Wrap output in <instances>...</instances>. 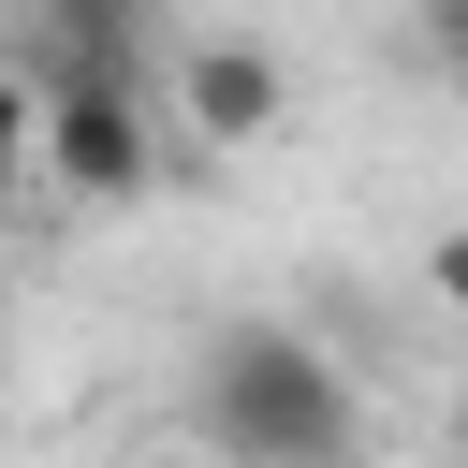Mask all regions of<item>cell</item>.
<instances>
[{
  "mask_svg": "<svg viewBox=\"0 0 468 468\" xmlns=\"http://www.w3.org/2000/svg\"><path fill=\"white\" fill-rule=\"evenodd\" d=\"M205 453L219 468H366V395L322 336L219 322L205 336Z\"/></svg>",
  "mask_w": 468,
  "mask_h": 468,
  "instance_id": "1",
  "label": "cell"
},
{
  "mask_svg": "<svg viewBox=\"0 0 468 468\" xmlns=\"http://www.w3.org/2000/svg\"><path fill=\"white\" fill-rule=\"evenodd\" d=\"M29 161L58 205H146L161 190V88L146 58H29Z\"/></svg>",
  "mask_w": 468,
  "mask_h": 468,
  "instance_id": "2",
  "label": "cell"
},
{
  "mask_svg": "<svg viewBox=\"0 0 468 468\" xmlns=\"http://www.w3.org/2000/svg\"><path fill=\"white\" fill-rule=\"evenodd\" d=\"M132 468H219V453H205V439H146Z\"/></svg>",
  "mask_w": 468,
  "mask_h": 468,
  "instance_id": "5",
  "label": "cell"
},
{
  "mask_svg": "<svg viewBox=\"0 0 468 468\" xmlns=\"http://www.w3.org/2000/svg\"><path fill=\"white\" fill-rule=\"evenodd\" d=\"M161 88V132L176 146H205V161H249V146H278V117H292V58L278 44H249V29H219V44H190L176 73H146Z\"/></svg>",
  "mask_w": 468,
  "mask_h": 468,
  "instance_id": "3",
  "label": "cell"
},
{
  "mask_svg": "<svg viewBox=\"0 0 468 468\" xmlns=\"http://www.w3.org/2000/svg\"><path fill=\"white\" fill-rule=\"evenodd\" d=\"M29 176V58H0V190Z\"/></svg>",
  "mask_w": 468,
  "mask_h": 468,
  "instance_id": "4",
  "label": "cell"
}]
</instances>
